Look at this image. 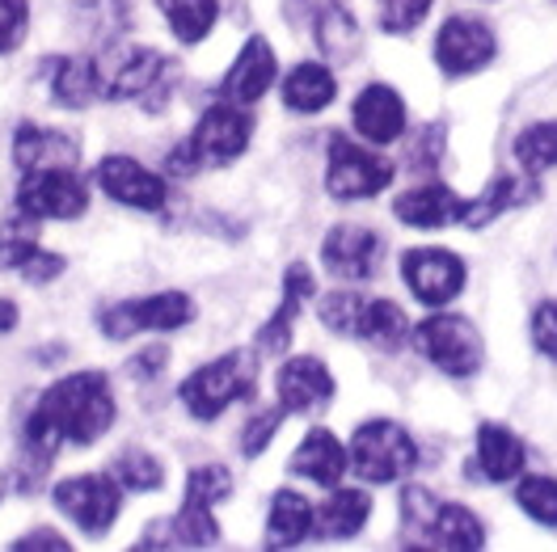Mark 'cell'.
Masks as SVG:
<instances>
[{
  "instance_id": "cell-1",
  "label": "cell",
  "mask_w": 557,
  "mask_h": 552,
  "mask_svg": "<svg viewBox=\"0 0 557 552\" xmlns=\"http://www.w3.org/2000/svg\"><path fill=\"white\" fill-rule=\"evenodd\" d=\"M114 422V397L102 372H76L51 384L26 422V443L47 460L60 443H94Z\"/></svg>"
},
{
  "instance_id": "cell-2",
  "label": "cell",
  "mask_w": 557,
  "mask_h": 552,
  "mask_svg": "<svg viewBox=\"0 0 557 552\" xmlns=\"http://www.w3.org/2000/svg\"><path fill=\"white\" fill-rule=\"evenodd\" d=\"M94 80H98V98L123 102V98H144L152 110V89L165 93V80H174V64L136 42H110L102 55H94Z\"/></svg>"
},
{
  "instance_id": "cell-3",
  "label": "cell",
  "mask_w": 557,
  "mask_h": 552,
  "mask_svg": "<svg viewBox=\"0 0 557 552\" xmlns=\"http://www.w3.org/2000/svg\"><path fill=\"white\" fill-rule=\"evenodd\" d=\"M253 380H258V359H249L245 350H233V354L215 359L208 367H199L190 380L182 384V401L199 422H211V417L224 414L233 401L249 397Z\"/></svg>"
},
{
  "instance_id": "cell-4",
  "label": "cell",
  "mask_w": 557,
  "mask_h": 552,
  "mask_svg": "<svg viewBox=\"0 0 557 552\" xmlns=\"http://www.w3.org/2000/svg\"><path fill=\"white\" fill-rule=\"evenodd\" d=\"M228 489H233L228 468H220V464H203V468H195V473L186 477V502H182V511L165 523L170 531L161 536V544H190V549L215 544V540H220V527H215L211 506H215V502H224V498H228Z\"/></svg>"
},
{
  "instance_id": "cell-5",
  "label": "cell",
  "mask_w": 557,
  "mask_h": 552,
  "mask_svg": "<svg viewBox=\"0 0 557 552\" xmlns=\"http://www.w3.org/2000/svg\"><path fill=\"white\" fill-rule=\"evenodd\" d=\"M418 464V448L414 439L397 426V422H363L350 439V468L372 485H388L397 477H406Z\"/></svg>"
},
{
  "instance_id": "cell-6",
  "label": "cell",
  "mask_w": 557,
  "mask_h": 552,
  "mask_svg": "<svg viewBox=\"0 0 557 552\" xmlns=\"http://www.w3.org/2000/svg\"><path fill=\"white\" fill-rule=\"evenodd\" d=\"M393 181V161L376 156L359 143H350L347 136L330 139V170H325V190L334 199H376L384 186Z\"/></svg>"
},
{
  "instance_id": "cell-7",
  "label": "cell",
  "mask_w": 557,
  "mask_h": 552,
  "mask_svg": "<svg viewBox=\"0 0 557 552\" xmlns=\"http://www.w3.org/2000/svg\"><path fill=\"white\" fill-rule=\"evenodd\" d=\"M418 350L448 376H473L482 367V334L465 316H426L414 329Z\"/></svg>"
},
{
  "instance_id": "cell-8",
  "label": "cell",
  "mask_w": 557,
  "mask_h": 552,
  "mask_svg": "<svg viewBox=\"0 0 557 552\" xmlns=\"http://www.w3.org/2000/svg\"><path fill=\"white\" fill-rule=\"evenodd\" d=\"M55 506L76 527H85L89 536H102L123 511V485L114 477H98V473L94 477H69V481L55 485Z\"/></svg>"
},
{
  "instance_id": "cell-9",
  "label": "cell",
  "mask_w": 557,
  "mask_h": 552,
  "mask_svg": "<svg viewBox=\"0 0 557 552\" xmlns=\"http://www.w3.org/2000/svg\"><path fill=\"white\" fill-rule=\"evenodd\" d=\"M17 208L30 219H76L89 208V190L72 170H35L17 190Z\"/></svg>"
},
{
  "instance_id": "cell-10",
  "label": "cell",
  "mask_w": 557,
  "mask_h": 552,
  "mask_svg": "<svg viewBox=\"0 0 557 552\" xmlns=\"http://www.w3.org/2000/svg\"><path fill=\"white\" fill-rule=\"evenodd\" d=\"M401 278L422 304L440 309L460 296L465 287V262L448 249H410L401 262Z\"/></svg>"
},
{
  "instance_id": "cell-11",
  "label": "cell",
  "mask_w": 557,
  "mask_h": 552,
  "mask_svg": "<svg viewBox=\"0 0 557 552\" xmlns=\"http://www.w3.org/2000/svg\"><path fill=\"white\" fill-rule=\"evenodd\" d=\"M190 300L182 291H161V296H148L136 304H119V309L102 312V329L106 338H132L139 329H157V334H170L182 329L190 321Z\"/></svg>"
},
{
  "instance_id": "cell-12",
  "label": "cell",
  "mask_w": 557,
  "mask_h": 552,
  "mask_svg": "<svg viewBox=\"0 0 557 552\" xmlns=\"http://www.w3.org/2000/svg\"><path fill=\"white\" fill-rule=\"evenodd\" d=\"M494 60V30L482 17H453L435 38V64L448 76H469Z\"/></svg>"
},
{
  "instance_id": "cell-13",
  "label": "cell",
  "mask_w": 557,
  "mask_h": 552,
  "mask_svg": "<svg viewBox=\"0 0 557 552\" xmlns=\"http://www.w3.org/2000/svg\"><path fill=\"white\" fill-rule=\"evenodd\" d=\"M253 136V118L242 114L237 105H211L203 110V118H199V127H195V152H199V161L203 165H228V161H237L245 152V143Z\"/></svg>"
},
{
  "instance_id": "cell-14",
  "label": "cell",
  "mask_w": 557,
  "mask_h": 552,
  "mask_svg": "<svg viewBox=\"0 0 557 552\" xmlns=\"http://www.w3.org/2000/svg\"><path fill=\"white\" fill-rule=\"evenodd\" d=\"M98 186L114 203H127L139 211H161L165 208V181L157 173H148L132 156H106L98 165Z\"/></svg>"
},
{
  "instance_id": "cell-15",
  "label": "cell",
  "mask_w": 557,
  "mask_h": 552,
  "mask_svg": "<svg viewBox=\"0 0 557 552\" xmlns=\"http://www.w3.org/2000/svg\"><path fill=\"white\" fill-rule=\"evenodd\" d=\"M321 258L338 278H372L381 262V237L359 224H338L321 244Z\"/></svg>"
},
{
  "instance_id": "cell-16",
  "label": "cell",
  "mask_w": 557,
  "mask_h": 552,
  "mask_svg": "<svg viewBox=\"0 0 557 552\" xmlns=\"http://www.w3.org/2000/svg\"><path fill=\"white\" fill-rule=\"evenodd\" d=\"M275 85V51L267 38H249L237 55V64L224 76V98L237 105L258 102Z\"/></svg>"
},
{
  "instance_id": "cell-17",
  "label": "cell",
  "mask_w": 557,
  "mask_h": 552,
  "mask_svg": "<svg viewBox=\"0 0 557 552\" xmlns=\"http://www.w3.org/2000/svg\"><path fill=\"white\" fill-rule=\"evenodd\" d=\"M355 131L368 143H393L406 131V102L388 85H368L355 98Z\"/></svg>"
},
{
  "instance_id": "cell-18",
  "label": "cell",
  "mask_w": 557,
  "mask_h": 552,
  "mask_svg": "<svg viewBox=\"0 0 557 552\" xmlns=\"http://www.w3.org/2000/svg\"><path fill=\"white\" fill-rule=\"evenodd\" d=\"M334 397V380L321 359H292L278 372V401L287 414H309Z\"/></svg>"
},
{
  "instance_id": "cell-19",
  "label": "cell",
  "mask_w": 557,
  "mask_h": 552,
  "mask_svg": "<svg viewBox=\"0 0 557 552\" xmlns=\"http://www.w3.org/2000/svg\"><path fill=\"white\" fill-rule=\"evenodd\" d=\"M13 161L17 170L35 173V170H72L76 165V143L60 131H47L38 123H26L17 127L13 136Z\"/></svg>"
},
{
  "instance_id": "cell-20",
  "label": "cell",
  "mask_w": 557,
  "mask_h": 552,
  "mask_svg": "<svg viewBox=\"0 0 557 552\" xmlns=\"http://www.w3.org/2000/svg\"><path fill=\"white\" fill-rule=\"evenodd\" d=\"M313 296V275H309V266H287V278H283V304L278 312L262 325V334H258V350L262 354H283L287 342H292V321L300 316L305 309V300Z\"/></svg>"
},
{
  "instance_id": "cell-21",
  "label": "cell",
  "mask_w": 557,
  "mask_h": 552,
  "mask_svg": "<svg viewBox=\"0 0 557 552\" xmlns=\"http://www.w3.org/2000/svg\"><path fill=\"white\" fill-rule=\"evenodd\" d=\"M393 211L410 228H448L465 215V199H456L444 181H431V186H418L410 195H401Z\"/></svg>"
},
{
  "instance_id": "cell-22",
  "label": "cell",
  "mask_w": 557,
  "mask_h": 552,
  "mask_svg": "<svg viewBox=\"0 0 557 552\" xmlns=\"http://www.w3.org/2000/svg\"><path fill=\"white\" fill-rule=\"evenodd\" d=\"M350 468V455L343 451V443L330 435V430H309V439L296 448L292 455V473H300V477H309L317 485H338L343 481V473Z\"/></svg>"
},
{
  "instance_id": "cell-23",
  "label": "cell",
  "mask_w": 557,
  "mask_h": 552,
  "mask_svg": "<svg viewBox=\"0 0 557 552\" xmlns=\"http://www.w3.org/2000/svg\"><path fill=\"white\" fill-rule=\"evenodd\" d=\"M528 199H536V181H532V173H528V177H511V173H503V177H494V181H490L486 195H482L478 203H465L460 224H469V228H486L494 215L520 208V203H528Z\"/></svg>"
},
{
  "instance_id": "cell-24",
  "label": "cell",
  "mask_w": 557,
  "mask_h": 552,
  "mask_svg": "<svg viewBox=\"0 0 557 552\" xmlns=\"http://www.w3.org/2000/svg\"><path fill=\"white\" fill-rule=\"evenodd\" d=\"M313 531H317L313 506H309L300 493L278 489L275 502H271V518H267V540H271L275 549H296V544H305Z\"/></svg>"
},
{
  "instance_id": "cell-25",
  "label": "cell",
  "mask_w": 557,
  "mask_h": 552,
  "mask_svg": "<svg viewBox=\"0 0 557 552\" xmlns=\"http://www.w3.org/2000/svg\"><path fill=\"white\" fill-rule=\"evenodd\" d=\"M338 98V85H334V72L325 64H300V68L287 72L283 80V102L296 114H317Z\"/></svg>"
},
{
  "instance_id": "cell-26",
  "label": "cell",
  "mask_w": 557,
  "mask_h": 552,
  "mask_svg": "<svg viewBox=\"0 0 557 552\" xmlns=\"http://www.w3.org/2000/svg\"><path fill=\"white\" fill-rule=\"evenodd\" d=\"M372 515V498L363 489H334L321 506L317 518V536H330V540H350Z\"/></svg>"
},
{
  "instance_id": "cell-27",
  "label": "cell",
  "mask_w": 557,
  "mask_h": 552,
  "mask_svg": "<svg viewBox=\"0 0 557 552\" xmlns=\"http://www.w3.org/2000/svg\"><path fill=\"white\" fill-rule=\"evenodd\" d=\"M350 338H363V342L381 346V350H401L406 346V312L393 300H363Z\"/></svg>"
},
{
  "instance_id": "cell-28",
  "label": "cell",
  "mask_w": 557,
  "mask_h": 552,
  "mask_svg": "<svg viewBox=\"0 0 557 552\" xmlns=\"http://www.w3.org/2000/svg\"><path fill=\"white\" fill-rule=\"evenodd\" d=\"M478 464L490 481H511L523 468V443L507 430V426H494L486 422L478 430Z\"/></svg>"
},
{
  "instance_id": "cell-29",
  "label": "cell",
  "mask_w": 557,
  "mask_h": 552,
  "mask_svg": "<svg viewBox=\"0 0 557 552\" xmlns=\"http://www.w3.org/2000/svg\"><path fill=\"white\" fill-rule=\"evenodd\" d=\"M317 42L334 64H350L359 55V47H363V30H359V22L343 4H325L317 13Z\"/></svg>"
},
{
  "instance_id": "cell-30",
  "label": "cell",
  "mask_w": 557,
  "mask_h": 552,
  "mask_svg": "<svg viewBox=\"0 0 557 552\" xmlns=\"http://www.w3.org/2000/svg\"><path fill=\"white\" fill-rule=\"evenodd\" d=\"M51 98L60 105H72V110L94 102V98H98L94 60H85V55H60V60L51 64Z\"/></svg>"
},
{
  "instance_id": "cell-31",
  "label": "cell",
  "mask_w": 557,
  "mask_h": 552,
  "mask_svg": "<svg viewBox=\"0 0 557 552\" xmlns=\"http://www.w3.org/2000/svg\"><path fill=\"white\" fill-rule=\"evenodd\" d=\"M426 544H440V549H482L486 544V531H482V518L465 506H440L431 527H426Z\"/></svg>"
},
{
  "instance_id": "cell-32",
  "label": "cell",
  "mask_w": 557,
  "mask_h": 552,
  "mask_svg": "<svg viewBox=\"0 0 557 552\" xmlns=\"http://www.w3.org/2000/svg\"><path fill=\"white\" fill-rule=\"evenodd\" d=\"M157 4L170 17V30L177 35V42H203L220 17L215 0H157Z\"/></svg>"
},
{
  "instance_id": "cell-33",
  "label": "cell",
  "mask_w": 557,
  "mask_h": 552,
  "mask_svg": "<svg viewBox=\"0 0 557 552\" xmlns=\"http://www.w3.org/2000/svg\"><path fill=\"white\" fill-rule=\"evenodd\" d=\"M516 156H520L523 173H545L557 165V123H532L528 131L516 139Z\"/></svg>"
},
{
  "instance_id": "cell-34",
  "label": "cell",
  "mask_w": 557,
  "mask_h": 552,
  "mask_svg": "<svg viewBox=\"0 0 557 552\" xmlns=\"http://www.w3.org/2000/svg\"><path fill=\"white\" fill-rule=\"evenodd\" d=\"M114 481L123 485V489H132V493H148V489H161L165 481V468H161V460H152L148 451H119V460H114Z\"/></svg>"
},
{
  "instance_id": "cell-35",
  "label": "cell",
  "mask_w": 557,
  "mask_h": 552,
  "mask_svg": "<svg viewBox=\"0 0 557 552\" xmlns=\"http://www.w3.org/2000/svg\"><path fill=\"white\" fill-rule=\"evenodd\" d=\"M516 502H520L528 515L545 527H557V481L554 477H528L516 489Z\"/></svg>"
},
{
  "instance_id": "cell-36",
  "label": "cell",
  "mask_w": 557,
  "mask_h": 552,
  "mask_svg": "<svg viewBox=\"0 0 557 552\" xmlns=\"http://www.w3.org/2000/svg\"><path fill=\"white\" fill-rule=\"evenodd\" d=\"M35 249L38 244H35V224H30V215H26V219H9V224L0 228V266L17 271Z\"/></svg>"
},
{
  "instance_id": "cell-37",
  "label": "cell",
  "mask_w": 557,
  "mask_h": 552,
  "mask_svg": "<svg viewBox=\"0 0 557 552\" xmlns=\"http://www.w3.org/2000/svg\"><path fill=\"white\" fill-rule=\"evenodd\" d=\"M381 4V22L388 35H410L418 22L431 13L435 0H376Z\"/></svg>"
},
{
  "instance_id": "cell-38",
  "label": "cell",
  "mask_w": 557,
  "mask_h": 552,
  "mask_svg": "<svg viewBox=\"0 0 557 552\" xmlns=\"http://www.w3.org/2000/svg\"><path fill=\"white\" fill-rule=\"evenodd\" d=\"M26 17H30V4L26 0H0V55L22 42Z\"/></svg>"
},
{
  "instance_id": "cell-39",
  "label": "cell",
  "mask_w": 557,
  "mask_h": 552,
  "mask_svg": "<svg viewBox=\"0 0 557 552\" xmlns=\"http://www.w3.org/2000/svg\"><path fill=\"white\" fill-rule=\"evenodd\" d=\"M532 342H536L541 354L557 359V300H549V304H541V309L532 312Z\"/></svg>"
},
{
  "instance_id": "cell-40",
  "label": "cell",
  "mask_w": 557,
  "mask_h": 552,
  "mask_svg": "<svg viewBox=\"0 0 557 552\" xmlns=\"http://www.w3.org/2000/svg\"><path fill=\"white\" fill-rule=\"evenodd\" d=\"M444 152V127H422V136L410 143V170H435Z\"/></svg>"
},
{
  "instance_id": "cell-41",
  "label": "cell",
  "mask_w": 557,
  "mask_h": 552,
  "mask_svg": "<svg viewBox=\"0 0 557 552\" xmlns=\"http://www.w3.org/2000/svg\"><path fill=\"white\" fill-rule=\"evenodd\" d=\"M283 414H287V410H267V414L253 417V422L245 426V439H242L245 455H258V451H262L267 443H271V439H275V430H278V422H283Z\"/></svg>"
},
{
  "instance_id": "cell-42",
  "label": "cell",
  "mask_w": 557,
  "mask_h": 552,
  "mask_svg": "<svg viewBox=\"0 0 557 552\" xmlns=\"http://www.w3.org/2000/svg\"><path fill=\"white\" fill-rule=\"evenodd\" d=\"M60 271H64V258H55V253H47V249H35V253L17 266V275L30 278V283H51Z\"/></svg>"
},
{
  "instance_id": "cell-43",
  "label": "cell",
  "mask_w": 557,
  "mask_h": 552,
  "mask_svg": "<svg viewBox=\"0 0 557 552\" xmlns=\"http://www.w3.org/2000/svg\"><path fill=\"white\" fill-rule=\"evenodd\" d=\"M203 170V161H199V152H195V143L186 139L182 148H174L170 152V173H177V177H190V173Z\"/></svg>"
},
{
  "instance_id": "cell-44",
  "label": "cell",
  "mask_w": 557,
  "mask_h": 552,
  "mask_svg": "<svg viewBox=\"0 0 557 552\" xmlns=\"http://www.w3.org/2000/svg\"><path fill=\"white\" fill-rule=\"evenodd\" d=\"M17 549H55V552H64V549H69V540H64L60 531H35V536H22V540H17Z\"/></svg>"
},
{
  "instance_id": "cell-45",
  "label": "cell",
  "mask_w": 557,
  "mask_h": 552,
  "mask_svg": "<svg viewBox=\"0 0 557 552\" xmlns=\"http://www.w3.org/2000/svg\"><path fill=\"white\" fill-rule=\"evenodd\" d=\"M157 367H165V350H144L136 363V372H157Z\"/></svg>"
},
{
  "instance_id": "cell-46",
  "label": "cell",
  "mask_w": 557,
  "mask_h": 552,
  "mask_svg": "<svg viewBox=\"0 0 557 552\" xmlns=\"http://www.w3.org/2000/svg\"><path fill=\"white\" fill-rule=\"evenodd\" d=\"M17 325V304H9V300H0V334H9Z\"/></svg>"
}]
</instances>
